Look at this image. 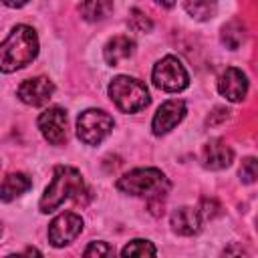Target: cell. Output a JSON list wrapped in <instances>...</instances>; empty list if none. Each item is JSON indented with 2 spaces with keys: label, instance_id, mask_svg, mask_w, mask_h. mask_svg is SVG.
I'll return each mask as SVG.
<instances>
[{
  "label": "cell",
  "instance_id": "obj_1",
  "mask_svg": "<svg viewBox=\"0 0 258 258\" xmlns=\"http://www.w3.org/2000/svg\"><path fill=\"white\" fill-rule=\"evenodd\" d=\"M36 54H38L36 32L26 24H18L0 42V71L14 73L26 67L28 62H32Z\"/></svg>",
  "mask_w": 258,
  "mask_h": 258
},
{
  "label": "cell",
  "instance_id": "obj_2",
  "mask_svg": "<svg viewBox=\"0 0 258 258\" xmlns=\"http://www.w3.org/2000/svg\"><path fill=\"white\" fill-rule=\"evenodd\" d=\"M85 194V183L79 173V169L71 165H56L50 183L46 185L42 198H40V212L48 214L54 212L60 204L67 200H77L81 202V196Z\"/></svg>",
  "mask_w": 258,
  "mask_h": 258
},
{
  "label": "cell",
  "instance_id": "obj_3",
  "mask_svg": "<svg viewBox=\"0 0 258 258\" xmlns=\"http://www.w3.org/2000/svg\"><path fill=\"white\" fill-rule=\"evenodd\" d=\"M109 97L123 113H137L151 101L147 87L139 79L127 75H119L109 83Z\"/></svg>",
  "mask_w": 258,
  "mask_h": 258
},
{
  "label": "cell",
  "instance_id": "obj_4",
  "mask_svg": "<svg viewBox=\"0 0 258 258\" xmlns=\"http://www.w3.org/2000/svg\"><path fill=\"white\" fill-rule=\"evenodd\" d=\"M117 189L131 194V196H151L155 200H161L165 196V191L169 189V183L159 169L139 167V169H133V171L125 173L123 177H119Z\"/></svg>",
  "mask_w": 258,
  "mask_h": 258
},
{
  "label": "cell",
  "instance_id": "obj_5",
  "mask_svg": "<svg viewBox=\"0 0 258 258\" xmlns=\"http://www.w3.org/2000/svg\"><path fill=\"white\" fill-rule=\"evenodd\" d=\"M113 129V117L103 109H87L77 117V135L87 145H99Z\"/></svg>",
  "mask_w": 258,
  "mask_h": 258
},
{
  "label": "cell",
  "instance_id": "obj_6",
  "mask_svg": "<svg viewBox=\"0 0 258 258\" xmlns=\"http://www.w3.org/2000/svg\"><path fill=\"white\" fill-rule=\"evenodd\" d=\"M151 79H153V83H155L157 89L169 91V93L183 91V89L189 85L187 71H185V67L181 64V60L175 58V56H163V58L153 67Z\"/></svg>",
  "mask_w": 258,
  "mask_h": 258
},
{
  "label": "cell",
  "instance_id": "obj_7",
  "mask_svg": "<svg viewBox=\"0 0 258 258\" xmlns=\"http://www.w3.org/2000/svg\"><path fill=\"white\" fill-rule=\"evenodd\" d=\"M81 232H83V218L75 212H62L50 222L48 240L52 246L60 248L64 244H71Z\"/></svg>",
  "mask_w": 258,
  "mask_h": 258
},
{
  "label": "cell",
  "instance_id": "obj_8",
  "mask_svg": "<svg viewBox=\"0 0 258 258\" xmlns=\"http://www.w3.org/2000/svg\"><path fill=\"white\" fill-rule=\"evenodd\" d=\"M38 129L50 145H62L67 141V113L60 107H48L38 117Z\"/></svg>",
  "mask_w": 258,
  "mask_h": 258
},
{
  "label": "cell",
  "instance_id": "obj_9",
  "mask_svg": "<svg viewBox=\"0 0 258 258\" xmlns=\"http://www.w3.org/2000/svg\"><path fill=\"white\" fill-rule=\"evenodd\" d=\"M185 117V103L181 99H171L165 101L153 115L151 121V129L155 135H165L169 133L181 119Z\"/></svg>",
  "mask_w": 258,
  "mask_h": 258
},
{
  "label": "cell",
  "instance_id": "obj_10",
  "mask_svg": "<svg viewBox=\"0 0 258 258\" xmlns=\"http://www.w3.org/2000/svg\"><path fill=\"white\" fill-rule=\"evenodd\" d=\"M54 93V85L52 81H48L46 77H34V79H26L20 87H18V97L22 103L32 105V107H40L44 103H48V99Z\"/></svg>",
  "mask_w": 258,
  "mask_h": 258
},
{
  "label": "cell",
  "instance_id": "obj_11",
  "mask_svg": "<svg viewBox=\"0 0 258 258\" xmlns=\"http://www.w3.org/2000/svg\"><path fill=\"white\" fill-rule=\"evenodd\" d=\"M218 91H220V95L226 97L228 101L238 103V101H242V99L246 97V93H248V79H246V75H244L240 69L228 67V69L220 75V79H218Z\"/></svg>",
  "mask_w": 258,
  "mask_h": 258
},
{
  "label": "cell",
  "instance_id": "obj_12",
  "mask_svg": "<svg viewBox=\"0 0 258 258\" xmlns=\"http://www.w3.org/2000/svg\"><path fill=\"white\" fill-rule=\"evenodd\" d=\"M232 159H234V151L222 139H212L210 143L204 145L202 161H204L206 167H210V169H224V167H228L232 163Z\"/></svg>",
  "mask_w": 258,
  "mask_h": 258
},
{
  "label": "cell",
  "instance_id": "obj_13",
  "mask_svg": "<svg viewBox=\"0 0 258 258\" xmlns=\"http://www.w3.org/2000/svg\"><path fill=\"white\" fill-rule=\"evenodd\" d=\"M135 50V42L125 36V34H119V36H113L107 44H105V50H103V56L107 60V64L111 67H117L121 64L123 60H127Z\"/></svg>",
  "mask_w": 258,
  "mask_h": 258
},
{
  "label": "cell",
  "instance_id": "obj_14",
  "mask_svg": "<svg viewBox=\"0 0 258 258\" xmlns=\"http://www.w3.org/2000/svg\"><path fill=\"white\" fill-rule=\"evenodd\" d=\"M200 226H202V216L194 208H177L171 214V228H173V232H177L181 236L198 234Z\"/></svg>",
  "mask_w": 258,
  "mask_h": 258
},
{
  "label": "cell",
  "instance_id": "obj_15",
  "mask_svg": "<svg viewBox=\"0 0 258 258\" xmlns=\"http://www.w3.org/2000/svg\"><path fill=\"white\" fill-rule=\"evenodd\" d=\"M30 185H32V181H30V177L26 173H20V171L8 173L4 177V181L0 183V200L2 202H12L20 194H24L26 189H30Z\"/></svg>",
  "mask_w": 258,
  "mask_h": 258
},
{
  "label": "cell",
  "instance_id": "obj_16",
  "mask_svg": "<svg viewBox=\"0 0 258 258\" xmlns=\"http://www.w3.org/2000/svg\"><path fill=\"white\" fill-rule=\"evenodd\" d=\"M79 12L89 22L105 20L113 12V0H81Z\"/></svg>",
  "mask_w": 258,
  "mask_h": 258
},
{
  "label": "cell",
  "instance_id": "obj_17",
  "mask_svg": "<svg viewBox=\"0 0 258 258\" xmlns=\"http://www.w3.org/2000/svg\"><path fill=\"white\" fill-rule=\"evenodd\" d=\"M183 6H185V12L191 18L202 20V22L214 18V14L218 10L216 0H183Z\"/></svg>",
  "mask_w": 258,
  "mask_h": 258
},
{
  "label": "cell",
  "instance_id": "obj_18",
  "mask_svg": "<svg viewBox=\"0 0 258 258\" xmlns=\"http://www.w3.org/2000/svg\"><path fill=\"white\" fill-rule=\"evenodd\" d=\"M244 40V26L240 22H228L224 28H222V42L228 46V48H238Z\"/></svg>",
  "mask_w": 258,
  "mask_h": 258
},
{
  "label": "cell",
  "instance_id": "obj_19",
  "mask_svg": "<svg viewBox=\"0 0 258 258\" xmlns=\"http://www.w3.org/2000/svg\"><path fill=\"white\" fill-rule=\"evenodd\" d=\"M157 250L151 242L147 240H131L123 250H121V256H155Z\"/></svg>",
  "mask_w": 258,
  "mask_h": 258
},
{
  "label": "cell",
  "instance_id": "obj_20",
  "mask_svg": "<svg viewBox=\"0 0 258 258\" xmlns=\"http://www.w3.org/2000/svg\"><path fill=\"white\" fill-rule=\"evenodd\" d=\"M129 26H131L133 30H137V32H149V30L153 28V22L145 16V12L133 8V10L129 12Z\"/></svg>",
  "mask_w": 258,
  "mask_h": 258
},
{
  "label": "cell",
  "instance_id": "obj_21",
  "mask_svg": "<svg viewBox=\"0 0 258 258\" xmlns=\"http://www.w3.org/2000/svg\"><path fill=\"white\" fill-rule=\"evenodd\" d=\"M258 175V167H256V159L254 157H246L242 161V167H240V177L246 181V183H252Z\"/></svg>",
  "mask_w": 258,
  "mask_h": 258
},
{
  "label": "cell",
  "instance_id": "obj_22",
  "mask_svg": "<svg viewBox=\"0 0 258 258\" xmlns=\"http://www.w3.org/2000/svg\"><path fill=\"white\" fill-rule=\"evenodd\" d=\"M83 254L85 256H109V254H113V250L105 242H91Z\"/></svg>",
  "mask_w": 258,
  "mask_h": 258
},
{
  "label": "cell",
  "instance_id": "obj_23",
  "mask_svg": "<svg viewBox=\"0 0 258 258\" xmlns=\"http://www.w3.org/2000/svg\"><path fill=\"white\" fill-rule=\"evenodd\" d=\"M198 212H200V216L206 218V220H208V218H214V216L218 214V204H216L214 200H204V202H202V210H198Z\"/></svg>",
  "mask_w": 258,
  "mask_h": 258
},
{
  "label": "cell",
  "instance_id": "obj_24",
  "mask_svg": "<svg viewBox=\"0 0 258 258\" xmlns=\"http://www.w3.org/2000/svg\"><path fill=\"white\" fill-rule=\"evenodd\" d=\"M28 0H2V4H6L8 8H22Z\"/></svg>",
  "mask_w": 258,
  "mask_h": 258
},
{
  "label": "cell",
  "instance_id": "obj_25",
  "mask_svg": "<svg viewBox=\"0 0 258 258\" xmlns=\"http://www.w3.org/2000/svg\"><path fill=\"white\" fill-rule=\"evenodd\" d=\"M159 6H163V8H171L173 4H175V0H155Z\"/></svg>",
  "mask_w": 258,
  "mask_h": 258
},
{
  "label": "cell",
  "instance_id": "obj_26",
  "mask_svg": "<svg viewBox=\"0 0 258 258\" xmlns=\"http://www.w3.org/2000/svg\"><path fill=\"white\" fill-rule=\"evenodd\" d=\"M0 232H2V230H0Z\"/></svg>",
  "mask_w": 258,
  "mask_h": 258
}]
</instances>
